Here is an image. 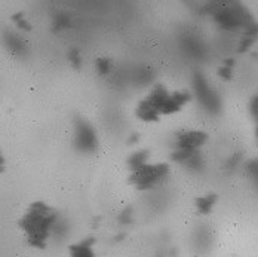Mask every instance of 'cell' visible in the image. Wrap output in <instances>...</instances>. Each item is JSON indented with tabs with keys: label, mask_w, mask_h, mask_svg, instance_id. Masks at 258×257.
Instances as JSON below:
<instances>
[{
	"label": "cell",
	"mask_w": 258,
	"mask_h": 257,
	"mask_svg": "<svg viewBox=\"0 0 258 257\" xmlns=\"http://www.w3.org/2000/svg\"><path fill=\"white\" fill-rule=\"evenodd\" d=\"M59 220V213L43 201H36L27 208L20 219V228L26 233L27 241L34 248H45L52 236V229Z\"/></svg>",
	"instance_id": "cell-1"
},
{
	"label": "cell",
	"mask_w": 258,
	"mask_h": 257,
	"mask_svg": "<svg viewBox=\"0 0 258 257\" xmlns=\"http://www.w3.org/2000/svg\"><path fill=\"white\" fill-rule=\"evenodd\" d=\"M207 11L212 15L214 21L221 27L223 30H229V31H236V30H242L245 27H248L254 20L252 14L249 12V9L246 6H243L242 3H209L207 6Z\"/></svg>",
	"instance_id": "cell-2"
},
{
	"label": "cell",
	"mask_w": 258,
	"mask_h": 257,
	"mask_svg": "<svg viewBox=\"0 0 258 257\" xmlns=\"http://www.w3.org/2000/svg\"><path fill=\"white\" fill-rule=\"evenodd\" d=\"M191 95L185 91L169 92L163 85H156L150 91L147 100L153 104L159 115H172L180 112L185 104L190 101Z\"/></svg>",
	"instance_id": "cell-3"
},
{
	"label": "cell",
	"mask_w": 258,
	"mask_h": 257,
	"mask_svg": "<svg viewBox=\"0 0 258 257\" xmlns=\"http://www.w3.org/2000/svg\"><path fill=\"white\" fill-rule=\"evenodd\" d=\"M169 174V165L159 164H146L141 168L135 170L129 176V183L140 190H150L156 186L162 184Z\"/></svg>",
	"instance_id": "cell-4"
},
{
	"label": "cell",
	"mask_w": 258,
	"mask_h": 257,
	"mask_svg": "<svg viewBox=\"0 0 258 257\" xmlns=\"http://www.w3.org/2000/svg\"><path fill=\"white\" fill-rule=\"evenodd\" d=\"M193 91L196 95V100L211 115H218L223 109V101L221 97L215 89H212L208 85L207 77L204 76L201 72H196L193 75Z\"/></svg>",
	"instance_id": "cell-5"
},
{
	"label": "cell",
	"mask_w": 258,
	"mask_h": 257,
	"mask_svg": "<svg viewBox=\"0 0 258 257\" xmlns=\"http://www.w3.org/2000/svg\"><path fill=\"white\" fill-rule=\"evenodd\" d=\"M100 146L97 131L85 118H75V147L80 153H94Z\"/></svg>",
	"instance_id": "cell-6"
},
{
	"label": "cell",
	"mask_w": 258,
	"mask_h": 257,
	"mask_svg": "<svg viewBox=\"0 0 258 257\" xmlns=\"http://www.w3.org/2000/svg\"><path fill=\"white\" fill-rule=\"evenodd\" d=\"M208 141V134L204 131H180L175 135V149L182 150H201V147Z\"/></svg>",
	"instance_id": "cell-7"
},
{
	"label": "cell",
	"mask_w": 258,
	"mask_h": 257,
	"mask_svg": "<svg viewBox=\"0 0 258 257\" xmlns=\"http://www.w3.org/2000/svg\"><path fill=\"white\" fill-rule=\"evenodd\" d=\"M3 43H5L8 51L12 55H17V57L26 55L27 49H28L26 39L14 30H5L3 31Z\"/></svg>",
	"instance_id": "cell-8"
},
{
	"label": "cell",
	"mask_w": 258,
	"mask_h": 257,
	"mask_svg": "<svg viewBox=\"0 0 258 257\" xmlns=\"http://www.w3.org/2000/svg\"><path fill=\"white\" fill-rule=\"evenodd\" d=\"M258 39V23L252 21L248 27L243 28L242 31V37L239 40V46L237 51L239 52H246L251 49V46L257 42Z\"/></svg>",
	"instance_id": "cell-9"
},
{
	"label": "cell",
	"mask_w": 258,
	"mask_h": 257,
	"mask_svg": "<svg viewBox=\"0 0 258 257\" xmlns=\"http://www.w3.org/2000/svg\"><path fill=\"white\" fill-rule=\"evenodd\" d=\"M135 113H137L138 119H141L143 122H149V124L157 122L159 118H160V115L157 113V110L153 107V104L150 103L147 98H144V100H141L138 103Z\"/></svg>",
	"instance_id": "cell-10"
},
{
	"label": "cell",
	"mask_w": 258,
	"mask_h": 257,
	"mask_svg": "<svg viewBox=\"0 0 258 257\" xmlns=\"http://www.w3.org/2000/svg\"><path fill=\"white\" fill-rule=\"evenodd\" d=\"M94 244H95L94 238H86L78 244H72L69 247L70 257H97L94 251Z\"/></svg>",
	"instance_id": "cell-11"
},
{
	"label": "cell",
	"mask_w": 258,
	"mask_h": 257,
	"mask_svg": "<svg viewBox=\"0 0 258 257\" xmlns=\"http://www.w3.org/2000/svg\"><path fill=\"white\" fill-rule=\"evenodd\" d=\"M149 158H150V152L147 149H141V150H137V152L129 155L128 167L129 170H131V173L135 171V170H138V168H141L143 165L149 164L147 162Z\"/></svg>",
	"instance_id": "cell-12"
},
{
	"label": "cell",
	"mask_w": 258,
	"mask_h": 257,
	"mask_svg": "<svg viewBox=\"0 0 258 257\" xmlns=\"http://www.w3.org/2000/svg\"><path fill=\"white\" fill-rule=\"evenodd\" d=\"M217 202V195L215 193H208L204 196H198L195 204H196V211L199 214H209L212 208Z\"/></svg>",
	"instance_id": "cell-13"
},
{
	"label": "cell",
	"mask_w": 258,
	"mask_h": 257,
	"mask_svg": "<svg viewBox=\"0 0 258 257\" xmlns=\"http://www.w3.org/2000/svg\"><path fill=\"white\" fill-rule=\"evenodd\" d=\"M72 27V17L66 12H56L52 18V30L53 33H59L69 30Z\"/></svg>",
	"instance_id": "cell-14"
},
{
	"label": "cell",
	"mask_w": 258,
	"mask_h": 257,
	"mask_svg": "<svg viewBox=\"0 0 258 257\" xmlns=\"http://www.w3.org/2000/svg\"><path fill=\"white\" fill-rule=\"evenodd\" d=\"M182 167H185L187 170H191V171H202L204 167H205V158L201 150H196L193 152L191 156L182 164Z\"/></svg>",
	"instance_id": "cell-15"
},
{
	"label": "cell",
	"mask_w": 258,
	"mask_h": 257,
	"mask_svg": "<svg viewBox=\"0 0 258 257\" xmlns=\"http://www.w3.org/2000/svg\"><path fill=\"white\" fill-rule=\"evenodd\" d=\"M236 61L234 58H227L223 61V64L218 69V76L221 77L223 80H230L233 77V70H234Z\"/></svg>",
	"instance_id": "cell-16"
},
{
	"label": "cell",
	"mask_w": 258,
	"mask_h": 257,
	"mask_svg": "<svg viewBox=\"0 0 258 257\" xmlns=\"http://www.w3.org/2000/svg\"><path fill=\"white\" fill-rule=\"evenodd\" d=\"M11 21L14 23V26L17 27L18 30H21V31H31V24L28 23V20L26 18V14L24 12H15L12 17H11Z\"/></svg>",
	"instance_id": "cell-17"
},
{
	"label": "cell",
	"mask_w": 258,
	"mask_h": 257,
	"mask_svg": "<svg viewBox=\"0 0 258 257\" xmlns=\"http://www.w3.org/2000/svg\"><path fill=\"white\" fill-rule=\"evenodd\" d=\"M111 69H113V63H111L110 58H107V57H100V58L95 60V70L98 72V75L107 76V75L111 72Z\"/></svg>",
	"instance_id": "cell-18"
},
{
	"label": "cell",
	"mask_w": 258,
	"mask_h": 257,
	"mask_svg": "<svg viewBox=\"0 0 258 257\" xmlns=\"http://www.w3.org/2000/svg\"><path fill=\"white\" fill-rule=\"evenodd\" d=\"M245 171H246V176L251 179V181L254 183V186L257 187L258 190V158L255 159H251L246 162L245 165Z\"/></svg>",
	"instance_id": "cell-19"
},
{
	"label": "cell",
	"mask_w": 258,
	"mask_h": 257,
	"mask_svg": "<svg viewBox=\"0 0 258 257\" xmlns=\"http://www.w3.org/2000/svg\"><path fill=\"white\" fill-rule=\"evenodd\" d=\"M240 162H242V153L240 152H237V153H233L230 158H227V161L224 162V165H223V168L227 171V173H234L237 168H239V165H240Z\"/></svg>",
	"instance_id": "cell-20"
},
{
	"label": "cell",
	"mask_w": 258,
	"mask_h": 257,
	"mask_svg": "<svg viewBox=\"0 0 258 257\" xmlns=\"http://www.w3.org/2000/svg\"><path fill=\"white\" fill-rule=\"evenodd\" d=\"M184 45L187 48V51L190 52L191 55H202L204 54V49H202V43L198 40V39H193V37H187L184 40Z\"/></svg>",
	"instance_id": "cell-21"
},
{
	"label": "cell",
	"mask_w": 258,
	"mask_h": 257,
	"mask_svg": "<svg viewBox=\"0 0 258 257\" xmlns=\"http://www.w3.org/2000/svg\"><path fill=\"white\" fill-rule=\"evenodd\" d=\"M67 232H69V223L64 219H59L52 229V235L56 236L58 239H62L67 235Z\"/></svg>",
	"instance_id": "cell-22"
},
{
	"label": "cell",
	"mask_w": 258,
	"mask_h": 257,
	"mask_svg": "<svg viewBox=\"0 0 258 257\" xmlns=\"http://www.w3.org/2000/svg\"><path fill=\"white\" fill-rule=\"evenodd\" d=\"M67 58H69L70 64H72L75 69H80V67H82L83 60H82V54H80L79 49H70L69 54H67Z\"/></svg>",
	"instance_id": "cell-23"
},
{
	"label": "cell",
	"mask_w": 258,
	"mask_h": 257,
	"mask_svg": "<svg viewBox=\"0 0 258 257\" xmlns=\"http://www.w3.org/2000/svg\"><path fill=\"white\" fill-rule=\"evenodd\" d=\"M119 223L120 225H131L132 223V208L126 207L120 214H119Z\"/></svg>",
	"instance_id": "cell-24"
},
{
	"label": "cell",
	"mask_w": 258,
	"mask_h": 257,
	"mask_svg": "<svg viewBox=\"0 0 258 257\" xmlns=\"http://www.w3.org/2000/svg\"><path fill=\"white\" fill-rule=\"evenodd\" d=\"M249 113L255 121H258V94H255L249 101Z\"/></svg>",
	"instance_id": "cell-25"
},
{
	"label": "cell",
	"mask_w": 258,
	"mask_h": 257,
	"mask_svg": "<svg viewBox=\"0 0 258 257\" xmlns=\"http://www.w3.org/2000/svg\"><path fill=\"white\" fill-rule=\"evenodd\" d=\"M140 141V134H132V135H129L128 138V144H135V143H138Z\"/></svg>",
	"instance_id": "cell-26"
},
{
	"label": "cell",
	"mask_w": 258,
	"mask_h": 257,
	"mask_svg": "<svg viewBox=\"0 0 258 257\" xmlns=\"http://www.w3.org/2000/svg\"><path fill=\"white\" fill-rule=\"evenodd\" d=\"M5 156H3V153H2V150H0V173H3L5 171Z\"/></svg>",
	"instance_id": "cell-27"
},
{
	"label": "cell",
	"mask_w": 258,
	"mask_h": 257,
	"mask_svg": "<svg viewBox=\"0 0 258 257\" xmlns=\"http://www.w3.org/2000/svg\"><path fill=\"white\" fill-rule=\"evenodd\" d=\"M255 137H257V141H258V121H257V127H255Z\"/></svg>",
	"instance_id": "cell-28"
}]
</instances>
